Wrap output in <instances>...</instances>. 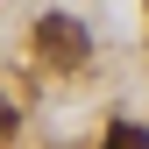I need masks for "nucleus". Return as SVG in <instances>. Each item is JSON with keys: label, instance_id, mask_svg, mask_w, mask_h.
<instances>
[{"label": "nucleus", "instance_id": "f257e3e1", "mask_svg": "<svg viewBox=\"0 0 149 149\" xmlns=\"http://www.w3.org/2000/svg\"><path fill=\"white\" fill-rule=\"evenodd\" d=\"M36 57L50 71H85V57H92L85 22L78 14H43V22H36Z\"/></svg>", "mask_w": 149, "mask_h": 149}, {"label": "nucleus", "instance_id": "f03ea898", "mask_svg": "<svg viewBox=\"0 0 149 149\" xmlns=\"http://www.w3.org/2000/svg\"><path fill=\"white\" fill-rule=\"evenodd\" d=\"M100 149H149V128H135V121H114Z\"/></svg>", "mask_w": 149, "mask_h": 149}, {"label": "nucleus", "instance_id": "7ed1b4c3", "mask_svg": "<svg viewBox=\"0 0 149 149\" xmlns=\"http://www.w3.org/2000/svg\"><path fill=\"white\" fill-rule=\"evenodd\" d=\"M7 135H14V107L0 100V142H7Z\"/></svg>", "mask_w": 149, "mask_h": 149}]
</instances>
